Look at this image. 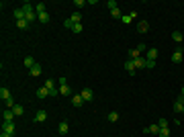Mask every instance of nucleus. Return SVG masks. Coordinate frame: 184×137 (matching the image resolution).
Here are the masks:
<instances>
[{
    "mask_svg": "<svg viewBox=\"0 0 184 137\" xmlns=\"http://www.w3.org/2000/svg\"><path fill=\"white\" fill-rule=\"evenodd\" d=\"M182 57H184V51L176 49V51L172 53V62H174V63H180V62H182Z\"/></svg>",
    "mask_w": 184,
    "mask_h": 137,
    "instance_id": "6e6552de",
    "label": "nucleus"
},
{
    "mask_svg": "<svg viewBox=\"0 0 184 137\" xmlns=\"http://www.w3.org/2000/svg\"><path fill=\"white\" fill-rule=\"evenodd\" d=\"M109 121L110 123H117V121H119V113H117V110H110L109 113Z\"/></svg>",
    "mask_w": 184,
    "mask_h": 137,
    "instance_id": "b1692460",
    "label": "nucleus"
},
{
    "mask_svg": "<svg viewBox=\"0 0 184 137\" xmlns=\"http://www.w3.org/2000/svg\"><path fill=\"white\" fill-rule=\"evenodd\" d=\"M13 113H14V115H16V117H23V113H25V109H23V106H20V104H14Z\"/></svg>",
    "mask_w": 184,
    "mask_h": 137,
    "instance_id": "a878e982",
    "label": "nucleus"
},
{
    "mask_svg": "<svg viewBox=\"0 0 184 137\" xmlns=\"http://www.w3.org/2000/svg\"><path fill=\"white\" fill-rule=\"evenodd\" d=\"M72 104L74 106H82V104H86V103H84V98L80 94H72Z\"/></svg>",
    "mask_w": 184,
    "mask_h": 137,
    "instance_id": "9b49d317",
    "label": "nucleus"
},
{
    "mask_svg": "<svg viewBox=\"0 0 184 137\" xmlns=\"http://www.w3.org/2000/svg\"><path fill=\"white\" fill-rule=\"evenodd\" d=\"M174 113H184V98L182 96L174 103Z\"/></svg>",
    "mask_w": 184,
    "mask_h": 137,
    "instance_id": "423d86ee",
    "label": "nucleus"
},
{
    "mask_svg": "<svg viewBox=\"0 0 184 137\" xmlns=\"http://www.w3.org/2000/svg\"><path fill=\"white\" fill-rule=\"evenodd\" d=\"M57 82H60V86H63V84H68V80H66V78L61 76V78H60V80H57Z\"/></svg>",
    "mask_w": 184,
    "mask_h": 137,
    "instance_id": "ea45409f",
    "label": "nucleus"
},
{
    "mask_svg": "<svg viewBox=\"0 0 184 137\" xmlns=\"http://www.w3.org/2000/svg\"><path fill=\"white\" fill-rule=\"evenodd\" d=\"M145 57H147V59H153V62H156V57H157V49H156V47L147 49V53H145Z\"/></svg>",
    "mask_w": 184,
    "mask_h": 137,
    "instance_id": "dca6fc26",
    "label": "nucleus"
},
{
    "mask_svg": "<svg viewBox=\"0 0 184 137\" xmlns=\"http://www.w3.org/2000/svg\"><path fill=\"white\" fill-rule=\"evenodd\" d=\"M129 55H131V59H137L141 53H139V51H137V47H135V49H129Z\"/></svg>",
    "mask_w": 184,
    "mask_h": 137,
    "instance_id": "c85d7f7f",
    "label": "nucleus"
},
{
    "mask_svg": "<svg viewBox=\"0 0 184 137\" xmlns=\"http://www.w3.org/2000/svg\"><path fill=\"white\" fill-rule=\"evenodd\" d=\"M0 137H13V135H8V133H4V131H2V135Z\"/></svg>",
    "mask_w": 184,
    "mask_h": 137,
    "instance_id": "a19ab883",
    "label": "nucleus"
},
{
    "mask_svg": "<svg viewBox=\"0 0 184 137\" xmlns=\"http://www.w3.org/2000/svg\"><path fill=\"white\" fill-rule=\"evenodd\" d=\"M121 21L125 23V25H131V23H133V19H131L129 14H123V16H121Z\"/></svg>",
    "mask_w": 184,
    "mask_h": 137,
    "instance_id": "c756f323",
    "label": "nucleus"
},
{
    "mask_svg": "<svg viewBox=\"0 0 184 137\" xmlns=\"http://www.w3.org/2000/svg\"><path fill=\"white\" fill-rule=\"evenodd\" d=\"M14 113H13V109H4L2 110V119H4V121H8V123H13V119H14Z\"/></svg>",
    "mask_w": 184,
    "mask_h": 137,
    "instance_id": "7ed1b4c3",
    "label": "nucleus"
},
{
    "mask_svg": "<svg viewBox=\"0 0 184 137\" xmlns=\"http://www.w3.org/2000/svg\"><path fill=\"white\" fill-rule=\"evenodd\" d=\"M39 23H49V13H41L39 14Z\"/></svg>",
    "mask_w": 184,
    "mask_h": 137,
    "instance_id": "bb28decb",
    "label": "nucleus"
},
{
    "mask_svg": "<svg viewBox=\"0 0 184 137\" xmlns=\"http://www.w3.org/2000/svg\"><path fill=\"white\" fill-rule=\"evenodd\" d=\"M16 27H19L20 31H25V29H29V21H27V19H23V21H16Z\"/></svg>",
    "mask_w": 184,
    "mask_h": 137,
    "instance_id": "4be33fe9",
    "label": "nucleus"
},
{
    "mask_svg": "<svg viewBox=\"0 0 184 137\" xmlns=\"http://www.w3.org/2000/svg\"><path fill=\"white\" fill-rule=\"evenodd\" d=\"M23 63H25V68H27V70H31V68H33V66H35L37 62H35V57L27 55V57H25V62H23Z\"/></svg>",
    "mask_w": 184,
    "mask_h": 137,
    "instance_id": "4468645a",
    "label": "nucleus"
},
{
    "mask_svg": "<svg viewBox=\"0 0 184 137\" xmlns=\"http://www.w3.org/2000/svg\"><path fill=\"white\" fill-rule=\"evenodd\" d=\"M125 70H127L131 76L135 74V70H137V68H135V59H127V62H125Z\"/></svg>",
    "mask_w": 184,
    "mask_h": 137,
    "instance_id": "39448f33",
    "label": "nucleus"
},
{
    "mask_svg": "<svg viewBox=\"0 0 184 137\" xmlns=\"http://www.w3.org/2000/svg\"><path fill=\"white\" fill-rule=\"evenodd\" d=\"M70 21L74 23V25H78V23L82 21V14H80V13H74V14H72V16H70Z\"/></svg>",
    "mask_w": 184,
    "mask_h": 137,
    "instance_id": "393cba45",
    "label": "nucleus"
},
{
    "mask_svg": "<svg viewBox=\"0 0 184 137\" xmlns=\"http://www.w3.org/2000/svg\"><path fill=\"white\" fill-rule=\"evenodd\" d=\"M2 131H4V133H8V135H14V123L2 121Z\"/></svg>",
    "mask_w": 184,
    "mask_h": 137,
    "instance_id": "f03ea898",
    "label": "nucleus"
},
{
    "mask_svg": "<svg viewBox=\"0 0 184 137\" xmlns=\"http://www.w3.org/2000/svg\"><path fill=\"white\" fill-rule=\"evenodd\" d=\"M0 98H2V100H8V98H13V96H10V92H8V88H4V86L0 88Z\"/></svg>",
    "mask_w": 184,
    "mask_h": 137,
    "instance_id": "aec40b11",
    "label": "nucleus"
},
{
    "mask_svg": "<svg viewBox=\"0 0 184 137\" xmlns=\"http://www.w3.org/2000/svg\"><path fill=\"white\" fill-rule=\"evenodd\" d=\"M14 19H16V21H23V19H27V13H25V10H23V8H14Z\"/></svg>",
    "mask_w": 184,
    "mask_h": 137,
    "instance_id": "9d476101",
    "label": "nucleus"
},
{
    "mask_svg": "<svg viewBox=\"0 0 184 137\" xmlns=\"http://www.w3.org/2000/svg\"><path fill=\"white\" fill-rule=\"evenodd\" d=\"M57 131H60V135H68V131H70L68 121H61V123H60V127H57Z\"/></svg>",
    "mask_w": 184,
    "mask_h": 137,
    "instance_id": "1a4fd4ad",
    "label": "nucleus"
},
{
    "mask_svg": "<svg viewBox=\"0 0 184 137\" xmlns=\"http://www.w3.org/2000/svg\"><path fill=\"white\" fill-rule=\"evenodd\" d=\"M156 68V62L153 59H147V63H145V70H153Z\"/></svg>",
    "mask_w": 184,
    "mask_h": 137,
    "instance_id": "72a5a7b5",
    "label": "nucleus"
},
{
    "mask_svg": "<svg viewBox=\"0 0 184 137\" xmlns=\"http://www.w3.org/2000/svg\"><path fill=\"white\" fill-rule=\"evenodd\" d=\"M145 63H147V57H145V55H139V57L135 59V68L137 70H145Z\"/></svg>",
    "mask_w": 184,
    "mask_h": 137,
    "instance_id": "20e7f679",
    "label": "nucleus"
},
{
    "mask_svg": "<svg viewBox=\"0 0 184 137\" xmlns=\"http://www.w3.org/2000/svg\"><path fill=\"white\" fill-rule=\"evenodd\" d=\"M143 131H145V133H151V135H160V125H151V127H145V129H143Z\"/></svg>",
    "mask_w": 184,
    "mask_h": 137,
    "instance_id": "f8f14e48",
    "label": "nucleus"
},
{
    "mask_svg": "<svg viewBox=\"0 0 184 137\" xmlns=\"http://www.w3.org/2000/svg\"><path fill=\"white\" fill-rule=\"evenodd\" d=\"M180 96H182V98H184V86H182V90H180Z\"/></svg>",
    "mask_w": 184,
    "mask_h": 137,
    "instance_id": "79ce46f5",
    "label": "nucleus"
},
{
    "mask_svg": "<svg viewBox=\"0 0 184 137\" xmlns=\"http://www.w3.org/2000/svg\"><path fill=\"white\" fill-rule=\"evenodd\" d=\"M157 125H160V129H168V121H166V119H160Z\"/></svg>",
    "mask_w": 184,
    "mask_h": 137,
    "instance_id": "7c9ffc66",
    "label": "nucleus"
},
{
    "mask_svg": "<svg viewBox=\"0 0 184 137\" xmlns=\"http://www.w3.org/2000/svg\"><path fill=\"white\" fill-rule=\"evenodd\" d=\"M137 51H139V53H141V51H147V47H145L143 43H139V45H137Z\"/></svg>",
    "mask_w": 184,
    "mask_h": 137,
    "instance_id": "4c0bfd02",
    "label": "nucleus"
},
{
    "mask_svg": "<svg viewBox=\"0 0 184 137\" xmlns=\"http://www.w3.org/2000/svg\"><path fill=\"white\" fill-rule=\"evenodd\" d=\"M20 8H23L25 13H33V10H35V6L31 4V2H23V6H20Z\"/></svg>",
    "mask_w": 184,
    "mask_h": 137,
    "instance_id": "5701e85b",
    "label": "nucleus"
},
{
    "mask_svg": "<svg viewBox=\"0 0 184 137\" xmlns=\"http://www.w3.org/2000/svg\"><path fill=\"white\" fill-rule=\"evenodd\" d=\"M63 27H66V29H72V27H74V23H72V21H70V19H68V21L63 23Z\"/></svg>",
    "mask_w": 184,
    "mask_h": 137,
    "instance_id": "58836bf2",
    "label": "nucleus"
},
{
    "mask_svg": "<svg viewBox=\"0 0 184 137\" xmlns=\"http://www.w3.org/2000/svg\"><path fill=\"white\" fill-rule=\"evenodd\" d=\"M47 119V113L45 110H37V115H35V123H43Z\"/></svg>",
    "mask_w": 184,
    "mask_h": 137,
    "instance_id": "ddd939ff",
    "label": "nucleus"
},
{
    "mask_svg": "<svg viewBox=\"0 0 184 137\" xmlns=\"http://www.w3.org/2000/svg\"><path fill=\"white\" fill-rule=\"evenodd\" d=\"M35 13H37V14L47 13V6H45V2H37V6H35Z\"/></svg>",
    "mask_w": 184,
    "mask_h": 137,
    "instance_id": "6ab92c4d",
    "label": "nucleus"
},
{
    "mask_svg": "<svg viewBox=\"0 0 184 137\" xmlns=\"http://www.w3.org/2000/svg\"><path fill=\"white\" fill-rule=\"evenodd\" d=\"M49 96V90L43 86V88H37V98H47Z\"/></svg>",
    "mask_w": 184,
    "mask_h": 137,
    "instance_id": "a211bd4d",
    "label": "nucleus"
},
{
    "mask_svg": "<svg viewBox=\"0 0 184 137\" xmlns=\"http://www.w3.org/2000/svg\"><path fill=\"white\" fill-rule=\"evenodd\" d=\"M110 14H113L115 19H121V16H123V13L119 10V8H115V10H110Z\"/></svg>",
    "mask_w": 184,
    "mask_h": 137,
    "instance_id": "473e14b6",
    "label": "nucleus"
},
{
    "mask_svg": "<svg viewBox=\"0 0 184 137\" xmlns=\"http://www.w3.org/2000/svg\"><path fill=\"white\" fill-rule=\"evenodd\" d=\"M4 109H14V98H8V100H4Z\"/></svg>",
    "mask_w": 184,
    "mask_h": 137,
    "instance_id": "cd10ccee",
    "label": "nucleus"
},
{
    "mask_svg": "<svg viewBox=\"0 0 184 137\" xmlns=\"http://www.w3.org/2000/svg\"><path fill=\"white\" fill-rule=\"evenodd\" d=\"M160 137H170V129H160Z\"/></svg>",
    "mask_w": 184,
    "mask_h": 137,
    "instance_id": "e433bc0d",
    "label": "nucleus"
},
{
    "mask_svg": "<svg viewBox=\"0 0 184 137\" xmlns=\"http://www.w3.org/2000/svg\"><path fill=\"white\" fill-rule=\"evenodd\" d=\"M74 6L76 8H84L86 6V2H84V0H74Z\"/></svg>",
    "mask_w": 184,
    "mask_h": 137,
    "instance_id": "2f4dec72",
    "label": "nucleus"
},
{
    "mask_svg": "<svg viewBox=\"0 0 184 137\" xmlns=\"http://www.w3.org/2000/svg\"><path fill=\"white\" fill-rule=\"evenodd\" d=\"M29 74L33 76V78H37V76H41V66H39V63H35L33 68L29 70Z\"/></svg>",
    "mask_w": 184,
    "mask_h": 137,
    "instance_id": "2eb2a0df",
    "label": "nucleus"
},
{
    "mask_svg": "<svg viewBox=\"0 0 184 137\" xmlns=\"http://www.w3.org/2000/svg\"><path fill=\"white\" fill-rule=\"evenodd\" d=\"M82 23H78V25H74V27H72V31H74V33H82Z\"/></svg>",
    "mask_w": 184,
    "mask_h": 137,
    "instance_id": "f704fd0d",
    "label": "nucleus"
},
{
    "mask_svg": "<svg viewBox=\"0 0 184 137\" xmlns=\"http://www.w3.org/2000/svg\"><path fill=\"white\" fill-rule=\"evenodd\" d=\"M80 96L84 98V103H90V100L94 98V92H92V88H84V90L80 92Z\"/></svg>",
    "mask_w": 184,
    "mask_h": 137,
    "instance_id": "f257e3e1",
    "label": "nucleus"
},
{
    "mask_svg": "<svg viewBox=\"0 0 184 137\" xmlns=\"http://www.w3.org/2000/svg\"><path fill=\"white\" fill-rule=\"evenodd\" d=\"M60 94L61 96H70L72 94V88H70L68 84H63V86H60Z\"/></svg>",
    "mask_w": 184,
    "mask_h": 137,
    "instance_id": "f3484780",
    "label": "nucleus"
},
{
    "mask_svg": "<svg viewBox=\"0 0 184 137\" xmlns=\"http://www.w3.org/2000/svg\"><path fill=\"white\" fill-rule=\"evenodd\" d=\"M172 39H174L176 43H182L184 41V37H182V33H180V31H174V33H172Z\"/></svg>",
    "mask_w": 184,
    "mask_h": 137,
    "instance_id": "412c9836",
    "label": "nucleus"
},
{
    "mask_svg": "<svg viewBox=\"0 0 184 137\" xmlns=\"http://www.w3.org/2000/svg\"><path fill=\"white\" fill-rule=\"evenodd\" d=\"M137 31H139V33H147V31H150V23L147 21H139L137 23Z\"/></svg>",
    "mask_w": 184,
    "mask_h": 137,
    "instance_id": "0eeeda50",
    "label": "nucleus"
},
{
    "mask_svg": "<svg viewBox=\"0 0 184 137\" xmlns=\"http://www.w3.org/2000/svg\"><path fill=\"white\" fill-rule=\"evenodd\" d=\"M106 6H109L110 10H115V8H119V6H117V2H115V0H109V2H106Z\"/></svg>",
    "mask_w": 184,
    "mask_h": 137,
    "instance_id": "c9c22d12",
    "label": "nucleus"
}]
</instances>
